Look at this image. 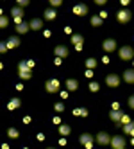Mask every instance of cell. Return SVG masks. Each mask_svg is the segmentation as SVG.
<instances>
[{"instance_id":"obj_22","label":"cell","mask_w":134,"mask_h":149,"mask_svg":"<svg viewBox=\"0 0 134 149\" xmlns=\"http://www.w3.org/2000/svg\"><path fill=\"white\" fill-rule=\"evenodd\" d=\"M71 38V43H74V45H82V43H84V38H82V34H70Z\"/></svg>"},{"instance_id":"obj_9","label":"cell","mask_w":134,"mask_h":149,"mask_svg":"<svg viewBox=\"0 0 134 149\" xmlns=\"http://www.w3.org/2000/svg\"><path fill=\"white\" fill-rule=\"evenodd\" d=\"M118 43H116V40H113V38H107L102 41V50L104 52H113V50H116Z\"/></svg>"},{"instance_id":"obj_50","label":"cell","mask_w":134,"mask_h":149,"mask_svg":"<svg viewBox=\"0 0 134 149\" xmlns=\"http://www.w3.org/2000/svg\"><path fill=\"white\" fill-rule=\"evenodd\" d=\"M2 68H4V65H2V63H0V70H2Z\"/></svg>"},{"instance_id":"obj_34","label":"cell","mask_w":134,"mask_h":149,"mask_svg":"<svg viewBox=\"0 0 134 149\" xmlns=\"http://www.w3.org/2000/svg\"><path fill=\"white\" fill-rule=\"evenodd\" d=\"M7 52V45H5V41H0V54H5Z\"/></svg>"},{"instance_id":"obj_31","label":"cell","mask_w":134,"mask_h":149,"mask_svg":"<svg viewBox=\"0 0 134 149\" xmlns=\"http://www.w3.org/2000/svg\"><path fill=\"white\" fill-rule=\"evenodd\" d=\"M54 110H56L57 113H61V111H65V104H63V102H56V106H54Z\"/></svg>"},{"instance_id":"obj_23","label":"cell","mask_w":134,"mask_h":149,"mask_svg":"<svg viewBox=\"0 0 134 149\" xmlns=\"http://www.w3.org/2000/svg\"><path fill=\"white\" fill-rule=\"evenodd\" d=\"M71 113L77 115V117H88V115H89L88 108H74V111H71Z\"/></svg>"},{"instance_id":"obj_24","label":"cell","mask_w":134,"mask_h":149,"mask_svg":"<svg viewBox=\"0 0 134 149\" xmlns=\"http://www.w3.org/2000/svg\"><path fill=\"white\" fill-rule=\"evenodd\" d=\"M131 120H132V119H131V115H127V113H123V115H122V119H120V120L116 122V127H122L123 124H129Z\"/></svg>"},{"instance_id":"obj_14","label":"cell","mask_w":134,"mask_h":149,"mask_svg":"<svg viewBox=\"0 0 134 149\" xmlns=\"http://www.w3.org/2000/svg\"><path fill=\"white\" fill-rule=\"evenodd\" d=\"M123 81L127 84H134V68H127L123 72Z\"/></svg>"},{"instance_id":"obj_1","label":"cell","mask_w":134,"mask_h":149,"mask_svg":"<svg viewBox=\"0 0 134 149\" xmlns=\"http://www.w3.org/2000/svg\"><path fill=\"white\" fill-rule=\"evenodd\" d=\"M18 76H20V79H23V81L32 77V68L25 63V59H22L18 63Z\"/></svg>"},{"instance_id":"obj_39","label":"cell","mask_w":134,"mask_h":149,"mask_svg":"<svg viewBox=\"0 0 134 149\" xmlns=\"http://www.w3.org/2000/svg\"><path fill=\"white\" fill-rule=\"evenodd\" d=\"M43 36H45V38H50V36H52V33H50L48 29H45V31H43Z\"/></svg>"},{"instance_id":"obj_7","label":"cell","mask_w":134,"mask_h":149,"mask_svg":"<svg viewBox=\"0 0 134 149\" xmlns=\"http://www.w3.org/2000/svg\"><path fill=\"white\" fill-rule=\"evenodd\" d=\"M109 146H111L113 149H120V147H125V146H127V140H125L123 136L116 135V136H111V140H109Z\"/></svg>"},{"instance_id":"obj_28","label":"cell","mask_w":134,"mask_h":149,"mask_svg":"<svg viewBox=\"0 0 134 149\" xmlns=\"http://www.w3.org/2000/svg\"><path fill=\"white\" fill-rule=\"evenodd\" d=\"M7 135H9V138H13V140H16V138L20 136V131L16 130V127H9V130H7Z\"/></svg>"},{"instance_id":"obj_46","label":"cell","mask_w":134,"mask_h":149,"mask_svg":"<svg viewBox=\"0 0 134 149\" xmlns=\"http://www.w3.org/2000/svg\"><path fill=\"white\" fill-rule=\"evenodd\" d=\"M65 33L66 34H74V33H71V27H65Z\"/></svg>"},{"instance_id":"obj_35","label":"cell","mask_w":134,"mask_h":149,"mask_svg":"<svg viewBox=\"0 0 134 149\" xmlns=\"http://www.w3.org/2000/svg\"><path fill=\"white\" fill-rule=\"evenodd\" d=\"M48 2H50V6H52V7H59L61 4H63V0H48Z\"/></svg>"},{"instance_id":"obj_42","label":"cell","mask_w":134,"mask_h":149,"mask_svg":"<svg viewBox=\"0 0 134 149\" xmlns=\"http://www.w3.org/2000/svg\"><path fill=\"white\" fill-rule=\"evenodd\" d=\"M120 2H122V6H123V7H127V6L131 4V0H120Z\"/></svg>"},{"instance_id":"obj_16","label":"cell","mask_w":134,"mask_h":149,"mask_svg":"<svg viewBox=\"0 0 134 149\" xmlns=\"http://www.w3.org/2000/svg\"><path fill=\"white\" fill-rule=\"evenodd\" d=\"M5 45H7V50H9V49H16V47H20V38H18V36H11V38L5 41Z\"/></svg>"},{"instance_id":"obj_12","label":"cell","mask_w":134,"mask_h":149,"mask_svg":"<svg viewBox=\"0 0 134 149\" xmlns=\"http://www.w3.org/2000/svg\"><path fill=\"white\" fill-rule=\"evenodd\" d=\"M54 54H56V58H66L68 56V47H65V45H57L56 49H54Z\"/></svg>"},{"instance_id":"obj_36","label":"cell","mask_w":134,"mask_h":149,"mask_svg":"<svg viewBox=\"0 0 134 149\" xmlns=\"http://www.w3.org/2000/svg\"><path fill=\"white\" fill-rule=\"evenodd\" d=\"M25 63H27L30 68H34V67H36V61H34V59H25Z\"/></svg>"},{"instance_id":"obj_32","label":"cell","mask_w":134,"mask_h":149,"mask_svg":"<svg viewBox=\"0 0 134 149\" xmlns=\"http://www.w3.org/2000/svg\"><path fill=\"white\" fill-rule=\"evenodd\" d=\"M30 4V0H16V6H20V7H27Z\"/></svg>"},{"instance_id":"obj_26","label":"cell","mask_w":134,"mask_h":149,"mask_svg":"<svg viewBox=\"0 0 134 149\" xmlns=\"http://www.w3.org/2000/svg\"><path fill=\"white\" fill-rule=\"evenodd\" d=\"M11 15H13V18L14 16H20V18H22L25 13H23V7H20V6H14L13 9H11Z\"/></svg>"},{"instance_id":"obj_15","label":"cell","mask_w":134,"mask_h":149,"mask_svg":"<svg viewBox=\"0 0 134 149\" xmlns=\"http://www.w3.org/2000/svg\"><path fill=\"white\" fill-rule=\"evenodd\" d=\"M29 22H20V24H16V33L18 34H27L29 33Z\"/></svg>"},{"instance_id":"obj_54","label":"cell","mask_w":134,"mask_h":149,"mask_svg":"<svg viewBox=\"0 0 134 149\" xmlns=\"http://www.w3.org/2000/svg\"><path fill=\"white\" fill-rule=\"evenodd\" d=\"M120 149H125V147H120Z\"/></svg>"},{"instance_id":"obj_52","label":"cell","mask_w":134,"mask_h":149,"mask_svg":"<svg viewBox=\"0 0 134 149\" xmlns=\"http://www.w3.org/2000/svg\"><path fill=\"white\" fill-rule=\"evenodd\" d=\"M131 144H132V146H134V138H132V142H131Z\"/></svg>"},{"instance_id":"obj_4","label":"cell","mask_w":134,"mask_h":149,"mask_svg":"<svg viewBox=\"0 0 134 149\" xmlns=\"http://www.w3.org/2000/svg\"><path fill=\"white\" fill-rule=\"evenodd\" d=\"M120 58L123 61H132L134 59V49L131 45H123L120 47Z\"/></svg>"},{"instance_id":"obj_30","label":"cell","mask_w":134,"mask_h":149,"mask_svg":"<svg viewBox=\"0 0 134 149\" xmlns=\"http://www.w3.org/2000/svg\"><path fill=\"white\" fill-rule=\"evenodd\" d=\"M7 25H9V18L4 16V15H0V29H4V27H7Z\"/></svg>"},{"instance_id":"obj_25","label":"cell","mask_w":134,"mask_h":149,"mask_svg":"<svg viewBox=\"0 0 134 149\" xmlns=\"http://www.w3.org/2000/svg\"><path fill=\"white\" fill-rule=\"evenodd\" d=\"M84 65H86V68H91V70H93V68H95V67L98 65V61H97L95 58H86Z\"/></svg>"},{"instance_id":"obj_40","label":"cell","mask_w":134,"mask_h":149,"mask_svg":"<svg viewBox=\"0 0 134 149\" xmlns=\"http://www.w3.org/2000/svg\"><path fill=\"white\" fill-rule=\"evenodd\" d=\"M98 16H100L102 20H106V18H107V13H106V11H100V13H98Z\"/></svg>"},{"instance_id":"obj_45","label":"cell","mask_w":134,"mask_h":149,"mask_svg":"<svg viewBox=\"0 0 134 149\" xmlns=\"http://www.w3.org/2000/svg\"><path fill=\"white\" fill-rule=\"evenodd\" d=\"M54 124H57V126H59V124H61V119H59V117H57V115H56V117H54Z\"/></svg>"},{"instance_id":"obj_5","label":"cell","mask_w":134,"mask_h":149,"mask_svg":"<svg viewBox=\"0 0 134 149\" xmlns=\"http://www.w3.org/2000/svg\"><path fill=\"white\" fill-rule=\"evenodd\" d=\"M120 76L116 72H111V74H107V77H106V84L109 88H116V86H120Z\"/></svg>"},{"instance_id":"obj_11","label":"cell","mask_w":134,"mask_h":149,"mask_svg":"<svg viewBox=\"0 0 134 149\" xmlns=\"http://www.w3.org/2000/svg\"><path fill=\"white\" fill-rule=\"evenodd\" d=\"M29 29H32V31H41L43 29V20L41 18H32L29 22Z\"/></svg>"},{"instance_id":"obj_53","label":"cell","mask_w":134,"mask_h":149,"mask_svg":"<svg viewBox=\"0 0 134 149\" xmlns=\"http://www.w3.org/2000/svg\"><path fill=\"white\" fill-rule=\"evenodd\" d=\"M0 15H2V9H0Z\"/></svg>"},{"instance_id":"obj_37","label":"cell","mask_w":134,"mask_h":149,"mask_svg":"<svg viewBox=\"0 0 134 149\" xmlns=\"http://www.w3.org/2000/svg\"><path fill=\"white\" fill-rule=\"evenodd\" d=\"M129 108L134 110V95H131V97H129Z\"/></svg>"},{"instance_id":"obj_44","label":"cell","mask_w":134,"mask_h":149,"mask_svg":"<svg viewBox=\"0 0 134 149\" xmlns=\"http://www.w3.org/2000/svg\"><path fill=\"white\" fill-rule=\"evenodd\" d=\"M113 110H120V102H116V101L113 102Z\"/></svg>"},{"instance_id":"obj_41","label":"cell","mask_w":134,"mask_h":149,"mask_svg":"<svg viewBox=\"0 0 134 149\" xmlns=\"http://www.w3.org/2000/svg\"><path fill=\"white\" fill-rule=\"evenodd\" d=\"M23 122H25V124H30V122H32V119L27 115V117H23Z\"/></svg>"},{"instance_id":"obj_27","label":"cell","mask_w":134,"mask_h":149,"mask_svg":"<svg viewBox=\"0 0 134 149\" xmlns=\"http://www.w3.org/2000/svg\"><path fill=\"white\" fill-rule=\"evenodd\" d=\"M102 24H104V20H102L98 15H93V16H91V25H93V27H100Z\"/></svg>"},{"instance_id":"obj_17","label":"cell","mask_w":134,"mask_h":149,"mask_svg":"<svg viewBox=\"0 0 134 149\" xmlns=\"http://www.w3.org/2000/svg\"><path fill=\"white\" fill-rule=\"evenodd\" d=\"M20 106H22V101H20L18 97H13L11 101H9V102H7V108H9V110H11V111H14V110H18V108H20Z\"/></svg>"},{"instance_id":"obj_3","label":"cell","mask_w":134,"mask_h":149,"mask_svg":"<svg viewBox=\"0 0 134 149\" xmlns=\"http://www.w3.org/2000/svg\"><path fill=\"white\" fill-rule=\"evenodd\" d=\"M45 90H47L48 93H57V92L61 90V83H59V79H56V77L47 79V83H45Z\"/></svg>"},{"instance_id":"obj_13","label":"cell","mask_w":134,"mask_h":149,"mask_svg":"<svg viewBox=\"0 0 134 149\" xmlns=\"http://www.w3.org/2000/svg\"><path fill=\"white\" fill-rule=\"evenodd\" d=\"M65 84H66V90H68V92H77V90H79V81H77V79H71V77H70V79H66Z\"/></svg>"},{"instance_id":"obj_21","label":"cell","mask_w":134,"mask_h":149,"mask_svg":"<svg viewBox=\"0 0 134 149\" xmlns=\"http://www.w3.org/2000/svg\"><path fill=\"white\" fill-rule=\"evenodd\" d=\"M57 13H56V7H50L45 11V20H48V22H52V20H56Z\"/></svg>"},{"instance_id":"obj_2","label":"cell","mask_w":134,"mask_h":149,"mask_svg":"<svg viewBox=\"0 0 134 149\" xmlns=\"http://www.w3.org/2000/svg\"><path fill=\"white\" fill-rule=\"evenodd\" d=\"M131 18H132V11L129 7H123V9H120V11L116 13V20L120 24H129Z\"/></svg>"},{"instance_id":"obj_6","label":"cell","mask_w":134,"mask_h":149,"mask_svg":"<svg viewBox=\"0 0 134 149\" xmlns=\"http://www.w3.org/2000/svg\"><path fill=\"white\" fill-rule=\"evenodd\" d=\"M79 142L84 146V149H91V147L95 146V138L91 136L89 133H82V135L79 136Z\"/></svg>"},{"instance_id":"obj_19","label":"cell","mask_w":134,"mask_h":149,"mask_svg":"<svg viewBox=\"0 0 134 149\" xmlns=\"http://www.w3.org/2000/svg\"><path fill=\"white\" fill-rule=\"evenodd\" d=\"M57 131H59V135H61V136H68V135H70V131H71V127H70L68 124H59Z\"/></svg>"},{"instance_id":"obj_55","label":"cell","mask_w":134,"mask_h":149,"mask_svg":"<svg viewBox=\"0 0 134 149\" xmlns=\"http://www.w3.org/2000/svg\"><path fill=\"white\" fill-rule=\"evenodd\" d=\"M132 61H134V59H132Z\"/></svg>"},{"instance_id":"obj_51","label":"cell","mask_w":134,"mask_h":149,"mask_svg":"<svg viewBox=\"0 0 134 149\" xmlns=\"http://www.w3.org/2000/svg\"><path fill=\"white\" fill-rule=\"evenodd\" d=\"M47 149H57V147H47Z\"/></svg>"},{"instance_id":"obj_8","label":"cell","mask_w":134,"mask_h":149,"mask_svg":"<svg viewBox=\"0 0 134 149\" xmlns=\"http://www.w3.org/2000/svg\"><path fill=\"white\" fill-rule=\"evenodd\" d=\"M74 15H77V16H86L88 13H89V9H88V6L84 4V2H79V4H75L74 6Z\"/></svg>"},{"instance_id":"obj_49","label":"cell","mask_w":134,"mask_h":149,"mask_svg":"<svg viewBox=\"0 0 134 149\" xmlns=\"http://www.w3.org/2000/svg\"><path fill=\"white\" fill-rule=\"evenodd\" d=\"M0 147H2V149H9V146H7V144H2Z\"/></svg>"},{"instance_id":"obj_43","label":"cell","mask_w":134,"mask_h":149,"mask_svg":"<svg viewBox=\"0 0 134 149\" xmlns=\"http://www.w3.org/2000/svg\"><path fill=\"white\" fill-rule=\"evenodd\" d=\"M106 2H107V0H95V4H97V6H104Z\"/></svg>"},{"instance_id":"obj_38","label":"cell","mask_w":134,"mask_h":149,"mask_svg":"<svg viewBox=\"0 0 134 149\" xmlns=\"http://www.w3.org/2000/svg\"><path fill=\"white\" fill-rule=\"evenodd\" d=\"M61 63H63V58H56V59H54V65H56V67H59Z\"/></svg>"},{"instance_id":"obj_10","label":"cell","mask_w":134,"mask_h":149,"mask_svg":"<svg viewBox=\"0 0 134 149\" xmlns=\"http://www.w3.org/2000/svg\"><path fill=\"white\" fill-rule=\"evenodd\" d=\"M109 140H111V136H109L106 131H100V133L95 136V142L100 144V146H109Z\"/></svg>"},{"instance_id":"obj_18","label":"cell","mask_w":134,"mask_h":149,"mask_svg":"<svg viewBox=\"0 0 134 149\" xmlns=\"http://www.w3.org/2000/svg\"><path fill=\"white\" fill-rule=\"evenodd\" d=\"M120 130H123V133L125 135H131V136H134V120H131L129 124H123Z\"/></svg>"},{"instance_id":"obj_47","label":"cell","mask_w":134,"mask_h":149,"mask_svg":"<svg viewBox=\"0 0 134 149\" xmlns=\"http://www.w3.org/2000/svg\"><path fill=\"white\" fill-rule=\"evenodd\" d=\"M38 140H45V135L43 133H38Z\"/></svg>"},{"instance_id":"obj_29","label":"cell","mask_w":134,"mask_h":149,"mask_svg":"<svg viewBox=\"0 0 134 149\" xmlns=\"http://www.w3.org/2000/svg\"><path fill=\"white\" fill-rule=\"evenodd\" d=\"M98 90H100V84H98L97 81H91V83H89V92H93V93H97Z\"/></svg>"},{"instance_id":"obj_20","label":"cell","mask_w":134,"mask_h":149,"mask_svg":"<svg viewBox=\"0 0 134 149\" xmlns=\"http://www.w3.org/2000/svg\"><path fill=\"white\" fill-rule=\"evenodd\" d=\"M122 115H123V111H122V110H111V113H109L111 120L115 122V124H116V122H118V120L122 119Z\"/></svg>"},{"instance_id":"obj_48","label":"cell","mask_w":134,"mask_h":149,"mask_svg":"<svg viewBox=\"0 0 134 149\" xmlns=\"http://www.w3.org/2000/svg\"><path fill=\"white\" fill-rule=\"evenodd\" d=\"M59 92H61V90H59ZM61 97L66 99V97H68V92H61Z\"/></svg>"},{"instance_id":"obj_33","label":"cell","mask_w":134,"mask_h":149,"mask_svg":"<svg viewBox=\"0 0 134 149\" xmlns=\"http://www.w3.org/2000/svg\"><path fill=\"white\" fill-rule=\"evenodd\" d=\"M93 74H95V72L91 70V68H86V72H84V77H86V79H91V77H93Z\"/></svg>"}]
</instances>
